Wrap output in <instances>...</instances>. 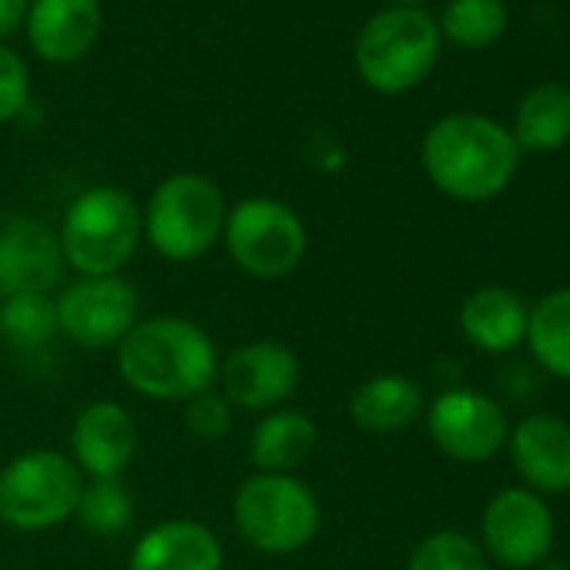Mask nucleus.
<instances>
[{
  "label": "nucleus",
  "instance_id": "6e6552de",
  "mask_svg": "<svg viewBox=\"0 0 570 570\" xmlns=\"http://www.w3.org/2000/svg\"><path fill=\"white\" fill-rule=\"evenodd\" d=\"M222 238L232 262L245 275L262 282L293 275L306 258V245H309L306 222L299 218V212L265 195L238 202L225 215Z\"/></svg>",
  "mask_w": 570,
  "mask_h": 570
},
{
  "label": "nucleus",
  "instance_id": "4468645a",
  "mask_svg": "<svg viewBox=\"0 0 570 570\" xmlns=\"http://www.w3.org/2000/svg\"><path fill=\"white\" fill-rule=\"evenodd\" d=\"M71 453L78 470L91 480H121L138 453L135 416L115 400L85 406L71 426Z\"/></svg>",
  "mask_w": 570,
  "mask_h": 570
},
{
  "label": "nucleus",
  "instance_id": "423d86ee",
  "mask_svg": "<svg viewBox=\"0 0 570 570\" xmlns=\"http://www.w3.org/2000/svg\"><path fill=\"white\" fill-rule=\"evenodd\" d=\"M225 215L222 188L195 171L168 175L141 212L151 248L168 262H191L212 252L222 238Z\"/></svg>",
  "mask_w": 570,
  "mask_h": 570
},
{
  "label": "nucleus",
  "instance_id": "b1692460",
  "mask_svg": "<svg viewBox=\"0 0 570 570\" xmlns=\"http://www.w3.org/2000/svg\"><path fill=\"white\" fill-rule=\"evenodd\" d=\"M0 336L18 350H41L58 336V309L48 296H8L0 303Z\"/></svg>",
  "mask_w": 570,
  "mask_h": 570
},
{
  "label": "nucleus",
  "instance_id": "ddd939ff",
  "mask_svg": "<svg viewBox=\"0 0 570 570\" xmlns=\"http://www.w3.org/2000/svg\"><path fill=\"white\" fill-rule=\"evenodd\" d=\"M553 520L547 503L523 487L500 490L483 510V543L503 567H533L547 557Z\"/></svg>",
  "mask_w": 570,
  "mask_h": 570
},
{
  "label": "nucleus",
  "instance_id": "dca6fc26",
  "mask_svg": "<svg viewBox=\"0 0 570 570\" xmlns=\"http://www.w3.org/2000/svg\"><path fill=\"white\" fill-rule=\"evenodd\" d=\"M225 550L212 527L175 517L148 527L131 547L128 570H222Z\"/></svg>",
  "mask_w": 570,
  "mask_h": 570
},
{
  "label": "nucleus",
  "instance_id": "f03ea898",
  "mask_svg": "<svg viewBox=\"0 0 570 570\" xmlns=\"http://www.w3.org/2000/svg\"><path fill=\"white\" fill-rule=\"evenodd\" d=\"M426 178L456 202H487L500 195L520 161L513 135L473 111L440 118L420 148Z\"/></svg>",
  "mask_w": 570,
  "mask_h": 570
},
{
  "label": "nucleus",
  "instance_id": "f8f14e48",
  "mask_svg": "<svg viewBox=\"0 0 570 570\" xmlns=\"http://www.w3.org/2000/svg\"><path fill=\"white\" fill-rule=\"evenodd\" d=\"M299 356L275 340H255L225 356L218 366L222 396L242 410H272L299 390Z\"/></svg>",
  "mask_w": 570,
  "mask_h": 570
},
{
  "label": "nucleus",
  "instance_id": "bb28decb",
  "mask_svg": "<svg viewBox=\"0 0 570 570\" xmlns=\"http://www.w3.org/2000/svg\"><path fill=\"white\" fill-rule=\"evenodd\" d=\"M28 101H31L28 68H24L21 55H14L11 48L0 45V125L24 115Z\"/></svg>",
  "mask_w": 570,
  "mask_h": 570
},
{
  "label": "nucleus",
  "instance_id": "aec40b11",
  "mask_svg": "<svg viewBox=\"0 0 570 570\" xmlns=\"http://www.w3.org/2000/svg\"><path fill=\"white\" fill-rule=\"evenodd\" d=\"M316 450V423L299 410H272L248 443V456L258 473H293Z\"/></svg>",
  "mask_w": 570,
  "mask_h": 570
},
{
  "label": "nucleus",
  "instance_id": "f3484780",
  "mask_svg": "<svg viewBox=\"0 0 570 570\" xmlns=\"http://www.w3.org/2000/svg\"><path fill=\"white\" fill-rule=\"evenodd\" d=\"M510 456L527 487L540 493L570 490V423L560 416H527L510 433Z\"/></svg>",
  "mask_w": 570,
  "mask_h": 570
},
{
  "label": "nucleus",
  "instance_id": "39448f33",
  "mask_svg": "<svg viewBox=\"0 0 570 570\" xmlns=\"http://www.w3.org/2000/svg\"><path fill=\"white\" fill-rule=\"evenodd\" d=\"M238 537L272 557L296 553L320 533V500L293 473H252L232 500Z\"/></svg>",
  "mask_w": 570,
  "mask_h": 570
},
{
  "label": "nucleus",
  "instance_id": "cd10ccee",
  "mask_svg": "<svg viewBox=\"0 0 570 570\" xmlns=\"http://www.w3.org/2000/svg\"><path fill=\"white\" fill-rule=\"evenodd\" d=\"M185 423H188V430L198 440H222L232 430V403L222 393L205 390V393H198V396L188 400Z\"/></svg>",
  "mask_w": 570,
  "mask_h": 570
},
{
  "label": "nucleus",
  "instance_id": "a878e982",
  "mask_svg": "<svg viewBox=\"0 0 570 570\" xmlns=\"http://www.w3.org/2000/svg\"><path fill=\"white\" fill-rule=\"evenodd\" d=\"M406 570H490V567L483 550L466 533L436 530L413 547Z\"/></svg>",
  "mask_w": 570,
  "mask_h": 570
},
{
  "label": "nucleus",
  "instance_id": "2eb2a0df",
  "mask_svg": "<svg viewBox=\"0 0 570 570\" xmlns=\"http://www.w3.org/2000/svg\"><path fill=\"white\" fill-rule=\"evenodd\" d=\"M24 28L38 58L75 65L101 35V0H31Z\"/></svg>",
  "mask_w": 570,
  "mask_h": 570
},
{
  "label": "nucleus",
  "instance_id": "9d476101",
  "mask_svg": "<svg viewBox=\"0 0 570 570\" xmlns=\"http://www.w3.org/2000/svg\"><path fill=\"white\" fill-rule=\"evenodd\" d=\"M433 443L460 463H487L507 443V416L497 400L476 390H446L426 416Z\"/></svg>",
  "mask_w": 570,
  "mask_h": 570
},
{
  "label": "nucleus",
  "instance_id": "f257e3e1",
  "mask_svg": "<svg viewBox=\"0 0 570 570\" xmlns=\"http://www.w3.org/2000/svg\"><path fill=\"white\" fill-rule=\"evenodd\" d=\"M118 373L148 400L188 403L218 380V353L198 323L181 316H155L138 323L118 343Z\"/></svg>",
  "mask_w": 570,
  "mask_h": 570
},
{
  "label": "nucleus",
  "instance_id": "7ed1b4c3",
  "mask_svg": "<svg viewBox=\"0 0 570 570\" xmlns=\"http://www.w3.org/2000/svg\"><path fill=\"white\" fill-rule=\"evenodd\" d=\"M440 48V28L423 8H386L363 24L353 61L373 91L403 95L430 78Z\"/></svg>",
  "mask_w": 570,
  "mask_h": 570
},
{
  "label": "nucleus",
  "instance_id": "9b49d317",
  "mask_svg": "<svg viewBox=\"0 0 570 570\" xmlns=\"http://www.w3.org/2000/svg\"><path fill=\"white\" fill-rule=\"evenodd\" d=\"M65 268L58 232L31 215H0V296H48Z\"/></svg>",
  "mask_w": 570,
  "mask_h": 570
},
{
  "label": "nucleus",
  "instance_id": "393cba45",
  "mask_svg": "<svg viewBox=\"0 0 570 570\" xmlns=\"http://www.w3.org/2000/svg\"><path fill=\"white\" fill-rule=\"evenodd\" d=\"M81 523L98 537H115L131 523V493L121 480H91L81 490L78 510Z\"/></svg>",
  "mask_w": 570,
  "mask_h": 570
},
{
  "label": "nucleus",
  "instance_id": "412c9836",
  "mask_svg": "<svg viewBox=\"0 0 570 570\" xmlns=\"http://www.w3.org/2000/svg\"><path fill=\"white\" fill-rule=\"evenodd\" d=\"M513 141L520 151H557L570 141V88L547 81L530 88L513 115Z\"/></svg>",
  "mask_w": 570,
  "mask_h": 570
},
{
  "label": "nucleus",
  "instance_id": "0eeeda50",
  "mask_svg": "<svg viewBox=\"0 0 570 570\" xmlns=\"http://www.w3.org/2000/svg\"><path fill=\"white\" fill-rule=\"evenodd\" d=\"M85 490L78 463L58 450H28L0 470V523L51 530L75 517Z\"/></svg>",
  "mask_w": 570,
  "mask_h": 570
},
{
  "label": "nucleus",
  "instance_id": "c85d7f7f",
  "mask_svg": "<svg viewBox=\"0 0 570 570\" xmlns=\"http://www.w3.org/2000/svg\"><path fill=\"white\" fill-rule=\"evenodd\" d=\"M31 0H0V41H8L28 18Z\"/></svg>",
  "mask_w": 570,
  "mask_h": 570
},
{
  "label": "nucleus",
  "instance_id": "c756f323",
  "mask_svg": "<svg viewBox=\"0 0 570 570\" xmlns=\"http://www.w3.org/2000/svg\"><path fill=\"white\" fill-rule=\"evenodd\" d=\"M426 0H393V8H420Z\"/></svg>",
  "mask_w": 570,
  "mask_h": 570
},
{
  "label": "nucleus",
  "instance_id": "4be33fe9",
  "mask_svg": "<svg viewBox=\"0 0 570 570\" xmlns=\"http://www.w3.org/2000/svg\"><path fill=\"white\" fill-rule=\"evenodd\" d=\"M533 360L557 380H570V289L543 296L527 313V336Z\"/></svg>",
  "mask_w": 570,
  "mask_h": 570
},
{
  "label": "nucleus",
  "instance_id": "20e7f679",
  "mask_svg": "<svg viewBox=\"0 0 570 570\" xmlns=\"http://www.w3.org/2000/svg\"><path fill=\"white\" fill-rule=\"evenodd\" d=\"M145 235L138 202L115 185H95L81 191L61 222L65 262L81 275H118Z\"/></svg>",
  "mask_w": 570,
  "mask_h": 570
},
{
  "label": "nucleus",
  "instance_id": "6ab92c4d",
  "mask_svg": "<svg viewBox=\"0 0 570 570\" xmlns=\"http://www.w3.org/2000/svg\"><path fill=\"white\" fill-rule=\"evenodd\" d=\"M423 413V393L400 373L370 376L350 400V416L366 433H400Z\"/></svg>",
  "mask_w": 570,
  "mask_h": 570
},
{
  "label": "nucleus",
  "instance_id": "a211bd4d",
  "mask_svg": "<svg viewBox=\"0 0 570 570\" xmlns=\"http://www.w3.org/2000/svg\"><path fill=\"white\" fill-rule=\"evenodd\" d=\"M463 336L483 353H510L527 336V306L503 285H483L460 309Z\"/></svg>",
  "mask_w": 570,
  "mask_h": 570
},
{
  "label": "nucleus",
  "instance_id": "1a4fd4ad",
  "mask_svg": "<svg viewBox=\"0 0 570 570\" xmlns=\"http://www.w3.org/2000/svg\"><path fill=\"white\" fill-rule=\"evenodd\" d=\"M58 330L88 350L118 346L138 326V289L121 275H81L55 303Z\"/></svg>",
  "mask_w": 570,
  "mask_h": 570
},
{
  "label": "nucleus",
  "instance_id": "5701e85b",
  "mask_svg": "<svg viewBox=\"0 0 570 570\" xmlns=\"http://www.w3.org/2000/svg\"><path fill=\"white\" fill-rule=\"evenodd\" d=\"M436 28L450 45L483 51L507 31V4L503 0H446Z\"/></svg>",
  "mask_w": 570,
  "mask_h": 570
}]
</instances>
